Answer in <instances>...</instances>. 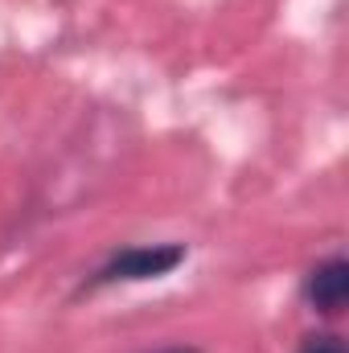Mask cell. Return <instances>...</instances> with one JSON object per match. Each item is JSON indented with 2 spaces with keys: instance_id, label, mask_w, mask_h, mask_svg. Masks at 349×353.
<instances>
[{
  "instance_id": "obj_4",
  "label": "cell",
  "mask_w": 349,
  "mask_h": 353,
  "mask_svg": "<svg viewBox=\"0 0 349 353\" xmlns=\"http://www.w3.org/2000/svg\"><path fill=\"white\" fill-rule=\"evenodd\" d=\"M148 353H197L193 345H161V350H148Z\"/></svg>"
},
{
  "instance_id": "obj_1",
  "label": "cell",
  "mask_w": 349,
  "mask_h": 353,
  "mask_svg": "<svg viewBox=\"0 0 349 353\" xmlns=\"http://www.w3.org/2000/svg\"><path fill=\"white\" fill-rule=\"evenodd\" d=\"M177 263H185V247L181 243H161V247H132L123 255H115L111 263L94 275V283H115V279H157L169 275Z\"/></svg>"
},
{
  "instance_id": "obj_2",
  "label": "cell",
  "mask_w": 349,
  "mask_h": 353,
  "mask_svg": "<svg viewBox=\"0 0 349 353\" xmlns=\"http://www.w3.org/2000/svg\"><path fill=\"white\" fill-rule=\"evenodd\" d=\"M312 308H321L325 316H337L349 304V263L337 255V259H325L308 271V283H304Z\"/></svg>"
},
{
  "instance_id": "obj_3",
  "label": "cell",
  "mask_w": 349,
  "mask_h": 353,
  "mask_svg": "<svg viewBox=\"0 0 349 353\" xmlns=\"http://www.w3.org/2000/svg\"><path fill=\"white\" fill-rule=\"evenodd\" d=\"M300 353H346V341L333 333H312V337H304Z\"/></svg>"
}]
</instances>
